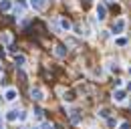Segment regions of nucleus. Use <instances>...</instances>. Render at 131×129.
Listing matches in <instances>:
<instances>
[{"label": "nucleus", "instance_id": "f257e3e1", "mask_svg": "<svg viewBox=\"0 0 131 129\" xmlns=\"http://www.w3.org/2000/svg\"><path fill=\"white\" fill-rule=\"evenodd\" d=\"M123 30H125V18H119V20H115L113 32H115V34H121Z\"/></svg>", "mask_w": 131, "mask_h": 129}, {"label": "nucleus", "instance_id": "f03ea898", "mask_svg": "<svg viewBox=\"0 0 131 129\" xmlns=\"http://www.w3.org/2000/svg\"><path fill=\"white\" fill-rule=\"evenodd\" d=\"M97 18L99 20H105V18H107V8H105V4H97Z\"/></svg>", "mask_w": 131, "mask_h": 129}, {"label": "nucleus", "instance_id": "7ed1b4c3", "mask_svg": "<svg viewBox=\"0 0 131 129\" xmlns=\"http://www.w3.org/2000/svg\"><path fill=\"white\" fill-rule=\"evenodd\" d=\"M30 6H32L34 10H45L47 2H45V0H30Z\"/></svg>", "mask_w": 131, "mask_h": 129}, {"label": "nucleus", "instance_id": "20e7f679", "mask_svg": "<svg viewBox=\"0 0 131 129\" xmlns=\"http://www.w3.org/2000/svg\"><path fill=\"white\" fill-rule=\"evenodd\" d=\"M125 97H127V95H125V91H121V89H117V91L113 93V99L117 101V103H123V101H125Z\"/></svg>", "mask_w": 131, "mask_h": 129}, {"label": "nucleus", "instance_id": "39448f33", "mask_svg": "<svg viewBox=\"0 0 131 129\" xmlns=\"http://www.w3.org/2000/svg\"><path fill=\"white\" fill-rule=\"evenodd\" d=\"M30 95H32V101H42V99H45V93H42V91H40V89H32V91H30Z\"/></svg>", "mask_w": 131, "mask_h": 129}, {"label": "nucleus", "instance_id": "423d86ee", "mask_svg": "<svg viewBox=\"0 0 131 129\" xmlns=\"http://www.w3.org/2000/svg\"><path fill=\"white\" fill-rule=\"evenodd\" d=\"M16 89H6V93H4V97H6V101H14L16 99Z\"/></svg>", "mask_w": 131, "mask_h": 129}, {"label": "nucleus", "instance_id": "0eeeda50", "mask_svg": "<svg viewBox=\"0 0 131 129\" xmlns=\"http://www.w3.org/2000/svg\"><path fill=\"white\" fill-rule=\"evenodd\" d=\"M18 117H20V113H18V111H8V115H6L8 121H16Z\"/></svg>", "mask_w": 131, "mask_h": 129}, {"label": "nucleus", "instance_id": "6e6552de", "mask_svg": "<svg viewBox=\"0 0 131 129\" xmlns=\"http://www.w3.org/2000/svg\"><path fill=\"white\" fill-rule=\"evenodd\" d=\"M14 61H16L18 67H22V64L26 63V57H24V55H16V57H14Z\"/></svg>", "mask_w": 131, "mask_h": 129}, {"label": "nucleus", "instance_id": "1a4fd4ad", "mask_svg": "<svg viewBox=\"0 0 131 129\" xmlns=\"http://www.w3.org/2000/svg\"><path fill=\"white\" fill-rule=\"evenodd\" d=\"M63 99H65L67 103H73V101H75V93H73V91H67V93H65V97H63Z\"/></svg>", "mask_w": 131, "mask_h": 129}, {"label": "nucleus", "instance_id": "9d476101", "mask_svg": "<svg viewBox=\"0 0 131 129\" xmlns=\"http://www.w3.org/2000/svg\"><path fill=\"white\" fill-rule=\"evenodd\" d=\"M71 119H73V123H81V113L73 111V113H71Z\"/></svg>", "mask_w": 131, "mask_h": 129}, {"label": "nucleus", "instance_id": "9b49d317", "mask_svg": "<svg viewBox=\"0 0 131 129\" xmlns=\"http://www.w3.org/2000/svg\"><path fill=\"white\" fill-rule=\"evenodd\" d=\"M61 28H63V30H71V22H69L67 18H61Z\"/></svg>", "mask_w": 131, "mask_h": 129}, {"label": "nucleus", "instance_id": "f8f14e48", "mask_svg": "<svg viewBox=\"0 0 131 129\" xmlns=\"http://www.w3.org/2000/svg\"><path fill=\"white\" fill-rule=\"evenodd\" d=\"M54 52H57L59 57H65V55H67V48L63 47V45H59V47H57V50H54Z\"/></svg>", "mask_w": 131, "mask_h": 129}, {"label": "nucleus", "instance_id": "ddd939ff", "mask_svg": "<svg viewBox=\"0 0 131 129\" xmlns=\"http://www.w3.org/2000/svg\"><path fill=\"white\" fill-rule=\"evenodd\" d=\"M0 10H4V12L10 10V2H8V0H2V2H0Z\"/></svg>", "mask_w": 131, "mask_h": 129}, {"label": "nucleus", "instance_id": "4468645a", "mask_svg": "<svg viewBox=\"0 0 131 129\" xmlns=\"http://www.w3.org/2000/svg\"><path fill=\"white\" fill-rule=\"evenodd\" d=\"M115 42H117L119 47H125V45H127V38H123V36H119V38H117Z\"/></svg>", "mask_w": 131, "mask_h": 129}, {"label": "nucleus", "instance_id": "2eb2a0df", "mask_svg": "<svg viewBox=\"0 0 131 129\" xmlns=\"http://www.w3.org/2000/svg\"><path fill=\"white\" fill-rule=\"evenodd\" d=\"M107 125H109V127H115V125H117V121H115L113 117H107Z\"/></svg>", "mask_w": 131, "mask_h": 129}, {"label": "nucleus", "instance_id": "dca6fc26", "mask_svg": "<svg viewBox=\"0 0 131 129\" xmlns=\"http://www.w3.org/2000/svg\"><path fill=\"white\" fill-rule=\"evenodd\" d=\"M99 115H101V117H105V119H107V117H109V109H101V111H99Z\"/></svg>", "mask_w": 131, "mask_h": 129}, {"label": "nucleus", "instance_id": "f3484780", "mask_svg": "<svg viewBox=\"0 0 131 129\" xmlns=\"http://www.w3.org/2000/svg\"><path fill=\"white\" fill-rule=\"evenodd\" d=\"M119 129H129V123H121V127Z\"/></svg>", "mask_w": 131, "mask_h": 129}, {"label": "nucleus", "instance_id": "a211bd4d", "mask_svg": "<svg viewBox=\"0 0 131 129\" xmlns=\"http://www.w3.org/2000/svg\"><path fill=\"white\" fill-rule=\"evenodd\" d=\"M42 127H45V129H52V125H50V123H45Z\"/></svg>", "mask_w": 131, "mask_h": 129}, {"label": "nucleus", "instance_id": "6ab92c4d", "mask_svg": "<svg viewBox=\"0 0 131 129\" xmlns=\"http://www.w3.org/2000/svg\"><path fill=\"white\" fill-rule=\"evenodd\" d=\"M127 91H131V83H129V85H127Z\"/></svg>", "mask_w": 131, "mask_h": 129}, {"label": "nucleus", "instance_id": "aec40b11", "mask_svg": "<svg viewBox=\"0 0 131 129\" xmlns=\"http://www.w3.org/2000/svg\"><path fill=\"white\" fill-rule=\"evenodd\" d=\"M0 73H2V67H0Z\"/></svg>", "mask_w": 131, "mask_h": 129}]
</instances>
